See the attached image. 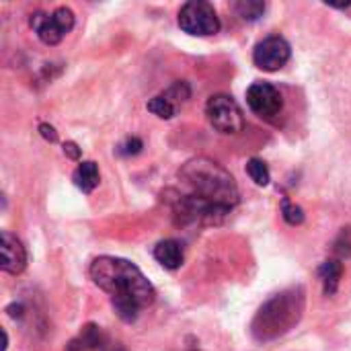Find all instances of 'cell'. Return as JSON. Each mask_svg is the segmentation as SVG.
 <instances>
[{
	"mask_svg": "<svg viewBox=\"0 0 351 351\" xmlns=\"http://www.w3.org/2000/svg\"><path fill=\"white\" fill-rule=\"evenodd\" d=\"M66 351H125L123 346L113 341L101 327L86 325L76 339L68 343Z\"/></svg>",
	"mask_w": 351,
	"mask_h": 351,
	"instance_id": "30bf717a",
	"label": "cell"
},
{
	"mask_svg": "<svg viewBox=\"0 0 351 351\" xmlns=\"http://www.w3.org/2000/svg\"><path fill=\"white\" fill-rule=\"evenodd\" d=\"M179 27L197 37H210L220 31V19L214 6L206 0L185 2L179 10Z\"/></svg>",
	"mask_w": 351,
	"mask_h": 351,
	"instance_id": "277c9868",
	"label": "cell"
},
{
	"mask_svg": "<svg viewBox=\"0 0 351 351\" xmlns=\"http://www.w3.org/2000/svg\"><path fill=\"white\" fill-rule=\"evenodd\" d=\"M29 25L45 45H58L72 31L74 12L68 6H60L51 14L35 12V14H31Z\"/></svg>",
	"mask_w": 351,
	"mask_h": 351,
	"instance_id": "5b68a950",
	"label": "cell"
},
{
	"mask_svg": "<svg viewBox=\"0 0 351 351\" xmlns=\"http://www.w3.org/2000/svg\"><path fill=\"white\" fill-rule=\"evenodd\" d=\"M142 150V142L138 140V138H130L123 146H119V152L121 154H125V156H130V154H138Z\"/></svg>",
	"mask_w": 351,
	"mask_h": 351,
	"instance_id": "ffe728a7",
	"label": "cell"
},
{
	"mask_svg": "<svg viewBox=\"0 0 351 351\" xmlns=\"http://www.w3.org/2000/svg\"><path fill=\"white\" fill-rule=\"evenodd\" d=\"M146 107H148L150 113H154V115L160 117V119H171V117H175V113H177V107H175L165 95H158V97L150 99Z\"/></svg>",
	"mask_w": 351,
	"mask_h": 351,
	"instance_id": "9a60e30c",
	"label": "cell"
},
{
	"mask_svg": "<svg viewBox=\"0 0 351 351\" xmlns=\"http://www.w3.org/2000/svg\"><path fill=\"white\" fill-rule=\"evenodd\" d=\"M247 103H249L251 111H255L259 117H265V119L276 117L284 107L282 93L269 82L251 84L249 90H247Z\"/></svg>",
	"mask_w": 351,
	"mask_h": 351,
	"instance_id": "ba28073f",
	"label": "cell"
},
{
	"mask_svg": "<svg viewBox=\"0 0 351 351\" xmlns=\"http://www.w3.org/2000/svg\"><path fill=\"white\" fill-rule=\"evenodd\" d=\"M88 276L97 288L111 296V306L123 323H134L140 311L156 300L154 286L128 259L97 257L88 267Z\"/></svg>",
	"mask_w": 351,
	"mask_h": 351,
	"instance_id": "7a4b0ae2",
	"label": "cell"
},
{
	"mask_svg": "<svg viewBox=\"0 0 351 351\" xmlns=\"http://www.w3.org/2000/svg\"><path fill=\"white\" fill-rule=\"evenodd\" d=\"M154 259L165 267V269H179L183 265V247L181 243L173 241V239H167V241H160L156 247H154Z\"/></svg>",
	"mask_w": 351,
	"mask_h": 351,
	"instance_id": "8fae6325",
	"label": "cell"
},
{
	"mask_svg": "<svg viewBox=\"0 0 351 351\" xmlns=\"http://www.w3.org/2000/svg\"><path fill=\"white\" fill-rule=\"evenodd\" d=\"M247 173H249V177H251L259 187H267L269 181H271V175H269L267 165H265L263 160H259V158H251V160L247 162Z\"/></svg>",
	"mask_w": 351,
	"mask_h": 351,
	"instance_id": "2e32d148",
	"label": "cell"
},
{
	"mask_svg": "<svg viewBox=\"0 0 351 351\" xmlns=\"http://www.w3.org/2000/svg\"><path fill=\"white\" fill-rule=\"evenodd\" d=\"M319 276L323 280V288L327 296H333L339 288V280L343 276V263L339 259H329L321 265Z\"/></svg>",
	"mask_w": 351,
	"mask_h": 351,
	"instance_id": "4fadbf2b",
	"label": "cell"
},
{
	"mask_svg": "<svg viewBox=\"0 0 351 351\" xmlns=\"http://www.w3.org/2000/svg\"><path fill=\"white\" fill-rule=\"evenodd\" d=\"M74 185L82 191V193H93L99 185V167L93 160H84L76 167L74 175H72Z\"/></svg>",
	"mask_w": 351,
	"mask_h": 351,
	"instance_id": "7c38bea8",
	"label": "cell"
},
{
	"mask_svg": "<svg viewBox=\"0 0 351 351\" xmlns=\"http://www.w3.org/2000/svg\"><path fill=\"white\" fill-rule=\"evenodd\" d=\"M39 132H41V136H43L47 142H56V140H58V132H56L49 123H41V125H39Z\"/></svg>",
	"mask_w": 351,
	"mask_h": 351,
	"instance_id": "44dd1931",
	"label": "cell"
},
{
	"mask_svg": "<svg viewBox=\"0 0 351 351\" xmlns=\"http://www.w3.org/2000/svg\"><path fill=\"white\" fill-rule=\"evenodd\" d=\"M335 253L341 259H350L351 257V228H343L339 241L335 243Z\"/></svg>",
	"mask_w": 351,
	"mask_h": 351,
	"instance_id": "d6986e66",
	"label": "cell"
},
{
	"mask_svg": "<svg viewBox=\"0 0 351 351\" xmlns=\"http://www.w3.org/2000/svg\"><path fill=\"white\" fill-rule=\"evenodd\" d=\"M210 125L220 134H239L245 128V115L239 103L228 95H214L206 103Z\"/></svg>",
	"mask_w": 351,
	"mask_h": 351,
	"instance_id": "8992f818",
	"label": "cell"
},
{
	"mask_svg": "<svg viewBox=\"0 0 351 351\" xmlns=\"http://www.w3.org/2000/svg\"><path fill=\"white\" fill-rule=\"evenodd\" d=\"M282 214H284V220L292 226H298L304 222V212L300 206H294L290 199H284L282 202Z\"/></svg>",
	"mask_w": 351,
	"mask_h": 351,
	"instance_id": "e0dca14e",
	"label": "cell"
},
{
	"mask_svg": "<svg viewBox=\"0 0 351 351\" xmlns=\"http://www.w3.org/2000/svg\"><path fill=\"white\" fill-rule=\"evenodd\" d=\"M290 53H292L290 43L280 35H271L257 43V47L253 51V62L257 68H261L265 72H276L288 64Z\"/></svg>",
	"mask_w": 351,
	"mask_h": 351,
	"instance_id": "52a82bcc",
	"label": "cell"
},
{
	"mask_svg": "<svg viewBox=\"0 0 351 351\" xmlns=\"http://www.w3.org/2000/svg\"><path fill=\"white\" fill-rule=\"evenodd\" d=\"M64 154L70 156V158H74V160L80 158V150H78V146H76L74 142H66V144H64Z\"/></svg>",
	"mask_w": 351,
	"mask_h": 351,
	"instance_id": "7402d4cb",
	"label": "cell"
},
{
	"mask_svg": "<svg viewBox=\"0 0 351 351\" xmlns=\"http://www.w3.org/2000/svg\"><path fill=\"white\" fill-rule=\"evenodd\" d=\"M0 257H2L0 267L4 274L19 276L27 267V251H25L23 243L8 230L0 232Z\"/></svg>",
	"mask_w": 351,
	"mask_h": 351,
	"instance_id": "9c48e42d",
	"label": "cell"
},
{
	"mask_svg": "<svg viewBox=\"0 0 351 351\" xmlns=\"http://www.w3.org/2000/svg\"><path fill=\"white\" fill-rule=\"evenodd\" d=\"M177 214L187 220L216 222L239 204V189L230 173L208 158H193L179 171Z\"/></svg>",
	"mask_w": 351,
	"mask_h": 351,
	"instance_id": "6da1fadb",
	"label": "cell"
},
{
	"mask_svg": "<svg viewBox=\"0 0 351 351\" xmlns=\"http://www.w3.org/2000/svg\"><path fill=\"white\" fill-rule=\"evenodd\" d=\"M165 97L177 107L179 103H185V101L189 99V86H187L185 82H175V84L165 93Z\"/></svg>",
	"mask_w": 351,
	"mask_h": 351,
	"instance_id": "ac0fdd59",
	"label": "cell"
},
{
	"mask_svg": "<svg viewBox=\"0 0 351 351\" xmlns=\"http://www.w3.org/2000/svg\"><path fill=\"white\" fill-rule=\"evenodd\" d=\"M234 10H237V14H239L243 21L253 23V21H257V19L263 16V12H265V2H261V0H241V2H237Z\"/></svg>",
	"mask_w": 351,
	"mask_h": 351,
	"instance_id": "5bb4252c",
	"label": "cell"
},
{
	"mask_svg": "<svg viewBox=\"0 0 351 351\" xmlns=\"http://www.w3.org/2000/svg\"><path fill=\"white\" fill-rule=\"evenodd\" d=\"M302 308H304V296H302L300 288L274 296L269 302H265L259 308V313L251 325L253 337L257 341H271V339L284 335L298 323Z\"/></svg>",
	"mask_w": 351,
	"mask_h": 351,
	"instance_id": "3957f363",
	"label": "cell"
}]
</instances>
